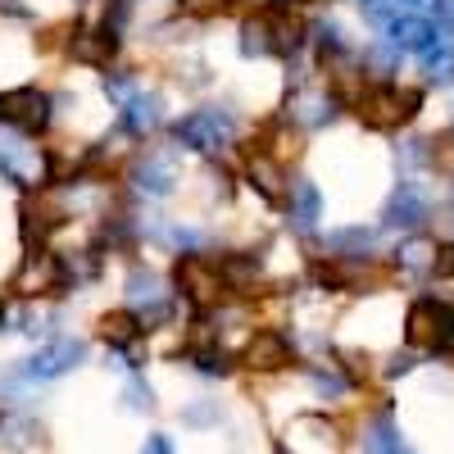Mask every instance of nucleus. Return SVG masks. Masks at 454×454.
<instances>
[{
    "label": "nucleus",
    "mask_w": 454,
    "mask_h": 454,
    "mask_svg": "<svg viewBox=\"0 0 454 454\" xmlns=\"http://www.w3.org/2000/svg\"><path fill=\"white\" fill-rule=\"evenodd\" d=\"M427 105V87L423 82H409V78H372L355 100H350V119L364 128V132H377V137H395V132H409L419 123V114Z\"/></svg>",
    "instance_id": "obj_1"
},
{
    "label": "nucleus",
    "mask_w": 454,
    "mask_h": 454,
    "mask_svg": "<svg viewBox=\"0 0 454 454\" xmlns=\"http://www.w3.org/2000/svg\"><path fill=\"white\" fill-rule=\"evenodd\" d=\"M173 291L196 318H209V314L227 309L237 300V291L227 282L214 250H182L173 259Z\"/></svg>",
    "instance_id": "obj_2"
},
{
    "label": "nucleus",
    "mask_w": 454,
    "mask_h": 454,
    "mask_svg": "<svg viewBox=\"0 0 454 454\" xmlns=\"http://www.w3.org/2000/svg\"><path fill=\"white\" fill-rule=\"evenodd\" d=\"M404 350L409 355H441L454 336V305L445 295H413L404 305Z\"/></svg>",
    "instance_id": "obj_3"
},
{
    "label": "nucleus",
    "mask_w": 454,
    "mask_h": 454,
    "mask_svg": "<svg viewBox=\"0 0 454 454\" xmlns=\"http://www.w3.org/2000/svg\"><path fill=\"white\" fill-rule=\"evenodd\" d=\"M68 286H78L73 282V273H68V263H64V254L51 246V250H23L19 254V269L10 273V295H19V300H59Z\"/></svg>",
    "instance_id": "obj_4"
},
{
    "label": "nucleus",
    "mask_w": 454,
    "mask_h": 454,
    "mask_svg": "<svg viewBox=\"0 0 454 454\" xmlns=\"http://www.w3.org/2000/svg\"><path fill=\"white\" fill-rule=\"evenodd\" d=\"M55 123V96L42 87H10L0 91V128L42 141Z\"/></svg>",
    "instance_id": "obj_5"
},
{
    "label": "nucleus",
    "mask_w": 454,
    "mask_h": 454,
    "mask_svg": "<svg viewBox=\"0 0 454 454\" xmlns=\"http://www.w3.org/2000/svg\"><path fill=\"white\" fill-rule=\"evenodd\" d=\"M237 364L246 372H254V377H278V372L295 368V340L286 332H278V327H254L246 336Z\"/></svg>",
    "instance_id": "obj_6"
},
{
    "label": "nucleus",
    "mask_w": 454,
    "mask_h": 454,
    "mask_svg": "<svg viewBox=\"0 0 454 454\" xmlns=\"http://www.w3.org/2000/svg\"><path fill=\"white\" fill-rule=\"evenodd\" d=\"M119 55H123V32L119 27H96V23L78 19V32H73L64 59H73L78 68H91V73H114Z\"/></svg>",
    "instance_id": "obj_7"
},
{
    "label": "nucleus",
    "mask_w": 454,
    "mask_h": 454,
    "mask_svg": "<svg viewBox=\"0 0 454 454\" xmlns=\"http://www.w3.org/2000/svg\"><path fill=\"white\" fill-rule=\"evenodd\" d=\"M150 327H145V318L132 309V305H123V309H105L100 318H96V336L105 340L109 350H132V346H141V336H145Z\"/></svg>",
    "instance_id": "obj_8"
},
{
    "label": "nucleus",
    "mask_w": 454,
    "mask_h": 454,
    "mask_svg": "<svg viewBox=\"0 0 454 454\" xmlns=\"http://www.w3.org/2000/svg\"><path fill=\"white\" fill-rule=\"evenodd\" d=\"M78 359H82V346H78V340H68V336H59V340H51L46 350L32 355L27 372H32V377H59V372H68Z\"/></svg>",
    "instance_id": "obj_9"
},
{
    "label": "nucleus",
    "mask_w": 454,
    "mask_h": 454,
    "mask_svg": "<svg viewBox=\"0 0 454 454\" xmlns=\"http://www.w3.org/2000/svg\"><path fill=\"white\" fill-rule=\"evenodd\" d=\"M336 368L346 372L350 387H364V382H372V377H377V359L368 350H336Z\"/></svg>",
    "instance_id": "obj_10"
},
{
    "label": "nucleus",
    "mask_w": 454,
    "mask_h": 454,
    "mask_svg": "<svg viewBox=\"0 0 454 454\" xmlns=\"http://www.w3.org/2000/svg\"><path fill=\"white\" fill-rule=\"evenodd\" d=\"M232 0H177V14L196 19V23H209V19H227Z\"/></svg>",
    "instance_id": "obj_11"
},
{
    "label": "nucleus",
    "mask_w": 454,
    "mask_h": 454,
    "mask_svg": "<svg viewBox=\"0 0 454 454\" xmlns=\"http://www.w3.org/2000/svg\"><path fill=\"white\" fill-rule=\"evenodd\" d=\"M427 282H454V237H436L432 278H427Z\"/></svg>",
    "instance_id": "obj_12"
},
{
    "label": "nucleus",
    "mask_w": 454,
    "mask_h": 454,
    "mask_svg": "<svg viewBox=\"0 0 454 454\" xmlns=\"http://www.w3.org/2000/svg\"><path fill=\"white\" fill-rule=\"evenodd\" d=\"M145 454H173V450H168V441H164V436H150Z\"/></svg>",
    "instance_id": "obj_13"
},
{
    "label": "nucleus",
    "mask_w": 454,
    "mask_h": 454,
    "mask_svg": "<svg viewBox=\"0 0 454 454\" xmlns=\"http://www.w3.org/2000/svg\"><path fill=\"white\" fill-rule=\"evenodd\" d=\"M5 318H10V305H5V295H0V327H5Z\"/></svg>",
    "instance_id": "obj_14"
}]
</instances>
